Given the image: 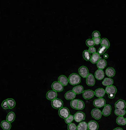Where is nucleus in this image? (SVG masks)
I'll use <instances>...</instances> for the list:
<instances>
[{
    "label": "nucleus",
    "instance_id": "37998d69",
    "mask_svg": "<svg viewBox=\"0 0 126 130\" xmlns=\"http://www.w3.org/2000/svg\"><path fill=\"white\" fill-rule=\"evenodd\" d=\"M113 130H123L122 128H116L115 129H114Z\"/></svg>",
    "mask_w": 126,
    "mask_h": 130
},
{
    "label": "nucleus",
    "instance_id": "2f4dec72",
    "mask_svg": "<svg viewBox=\"0 0 126 130\" xmlns=\"http://www.w3.org/2000/svg\"><path fill=\"white\" fill-rule=\"evenodd\" d=\"M83 56L84 58V60H85L87 61H89L91 60V55L90 53L88 51V50H85L83 52Z\"/></svg>",
    "mask_w": 126,
    "mask_h": 130
},
{
    "label": "nucleus",
    "instance_id": "393cba45",
    "mask_svg": "<svg viewBox=\"0 0 126 130\" xmlns=\"http://www.w3.org/2000/svg\"><path fill=\"white\" fill-rule=\"evenodd\" d=\"M15 119V114L14 113L11 112L8 113L6 117V120L9 123H12Z\"/></svg>",
    "mask_w": 126,
    "mask_h": 130
},
{
    "label": "nucleus",
    "instance_id": "9b49d317",
    "mask_svg": "<svg viewBox=\"0 0 126 130\" xmlns=\"http://www.w3.org/2000/svg\"><path fill=\"white\" fill-rule=\"evenodd\" d=\"M116 109H124L126 107V103L124 100L120 99L115 104Z\"/></svg>",
    "mask_w": 126,
    "mask_h": 130
},
{
    "label": "nucleus",
    "instance_id": "b1692460",
    "mask_svg": "<svg viewBox=\"0 0 126 130\" xmlns=\"http://www.w3.org/2000/svg\"><path fill=\"white\" fill-rule=\"evenodd\" d=\"M84 87L81 85H78L74 87L73 88L72 91L74 92L75 94H80L84 92Z\"/></svg>",
    "mask_w": 126,
    "mask_h": 130
},
{
    "label": "nucleus",
    "instance_id": "473e14b6",
    "mask_svg": "<svg viewBox=\"0 0 126 130\" xmlns=\"http://www.w3.org/2000/svg\"><path fill=\"white\" fill-rule=\"evenodd\" d=\"M78 99H73L70 102V105L73 109H77Z\"/></svg>",
    "mask_w": 126,
    "mask_h": 130
},
{
    "label": "nucleus",
    "instance_id": "a19ab883",
    "mask_svg": "<svg viewBox=\"0 0 126 130\" xmlns=\"http://www.w3.org/2000/svg\"><path fill=\"white\" fill-rule=\"evenodd\" d=\"M93 40H94V41L95 45H99L100 43L101 39L100 38V37L95 38H93Z\"/></svg>",
    "mask_w": 126,
    "mask_h": 130
},
{
    "label": "nucleus",
    "instance_id": "f8f14e48",
    "mask_svg": "<svg viewBox=\"0 0 126 130\" xmlns=\"http://www.w3.org/2000/svg\"><path fill=\"white\" fill-rule=\"evenodd\" d=\"M88 130H98L99 125L95 121H91L87 124Z\"/></svg>",
    "mask_w": 126,
    "mask_h": 130
},
{
    "label": "nucleus",
    "instance_id": "cd10ccee",
    "mask_svg": "<svg viewBox=\"0 0 126 130\" xmlns=\"http://www.w3.org/2000/svg\"><path fill=\"white\" fill-rule=\"evenodd\" d=\"M6 100L8 104L9 109H12L15 106L16 102L13 99H6Z\"/></svg>",
    "mask_w": 126,
    "mask_h": 130
},
{
    "label": "nucleus",
    "instance_id": "79ce46f5",
    "mask_svg": "<svg viewBox=\"0 0 126 130\" xmlns=\"http://www.w3.org/2000/svg\"><path fill=\"white\" fill-rule=\"evenodd\" d=\"M88 51L90 53L94 54L96 52V49L94 47H89Z\"/></svg>",
    "mask_w": 126,
    "mask_h": 130
},
{
    "label": "nucleus",
    "instance_id": "dca6fc26",
    "mask_svg": "<svg viewBox=\"0 0 126 130\" xmlns=\"http://www.w3.org/2000/svg\"><path fill=\"white\" fill-rule=\"evenodd\" d=\"M100 59H101V57L100 56V54L96 52L93 54L91 56L90 61L92 63L95 64L98 62Z\"/></svg>",
    "mask_w": 126,
    "mask_h": 130
},
{
    "label": "nucleus",
    "instance_id": "423d86ee",
    "mask_svg": "<svg viewBox=\"0 0 126 130\" xmlns=\"http://www.w3.org/2000/svg\"><path fill=\"white\" fill-rule=\"evenodd\" d=\"M51 87L53 90L56 92H62L63 89V86L58 81L54 82L51 85Z\"/></svg>",
    "mask_w": 126,
    "mask_h": 130
},
{
    "label": "nucleus",
    "instance_id": "a878e982",
    "mask_svg": "<svg viewBox=\"0 0 126 130\" xmlns=\"http://www.w3.org/2000/svg\"><path fill=\"white\" fill-rule=\"evenodd\" d=\"M77 130H88L87 124L86 122H81L77 126Z\"/></svg>",
    "mask_w": 126,
    "mask_h": 130
},
{
    "label": "nucleus",
    "instance_id": "f704fd0d",
    "mask_svg": "<svg viewBox=\"0 0 126 130\" xmlns=\"http://www.w3.org/2000/svg\"><path fill=\"white\" fill-rule=\"evenodd\" d=\"M74 120V116L73 115H70L67 118L64 119V121L67 124H69L72 123Z\"/></svg>",
    "mask_w": 126,
    "mask_h": 130
},
{
    "label": "nucleus",
    "instance_id": "aec40b11",
    "mask_svg": "<svg viewBox=\"0 0 126 130\" xmlns=\"http://www.w3.org/2000/svg\"><path fill=\"white\" fill-rule=\"evenodd\" d=\"M76 97V94L72 90L67 91L64 95V98L67 100H72Z\"/></svg>",
    "mask_w": 126,
    "mask_h": 130
},
{
    "label": "nucleus",
    "instance_id": "5701e85b",
    "mask_svg": "<svg viewBox=\"0 0 126 130\" xmlns=\"http://www.w3.org/2000/svg\"><path fill=\"white\" fill-rule=\"evenodd\" d=\"M106 75L109 77H113L115 75V71L112 67L108 68L105 71Z\"/></svg>",
    "mask_w": 126,
    "mask_h": 130
},
{
    "label": "nucleus",
    "instance_id": "7ed1b4c3",
    "mask_svg": "<svg viewBox=\"0 0 126 130\" xmlns=\"http://www.w3.org/2000/svg\"><path fill=\"white\" fill-rule=\"evenodd\" d=\"M58 114L61 118L65 119L70 115V113L69 110L67 108L62 107L61 108L59 109Z\"/></svg>",
    "mask_w": 126,
    "mask_h": 130
},
{
    "label": "nucleus",
    "instance_id": "6e6552de",
    "mask_svg": "<svg viewBox=\"0 0 126 130\" xmlns=\"http://www.w3.org/2000/svg\"><path fill=\"white\" fill-rule=\"evenodd\" d=\"M91 114L93 118L96 120H99L101 118L102 113V112L98 108L93 109L91 111Z\"/></svg>",
    "mask_w": 126,
    "mask_h": 130
},
{
    "label": "nucleus",
    "instance_id": "a18cd8bd",
    "mask_svg": "<svg viewBox=\"0 0 126 130\" xmlns=\"http://www.w3.org/2000/svg\"><path fill=\"white\" fill-rule=\"evenodd\" d=\"M125 119H126V118H125Z\"/></svg>",
    "mask_w": 126,
    "mask_h": 130
},
{
    "label": "nucleus",
    "instance_id": "c756f323",
    "mask_svg": "<svg viewBox=\"0 0 126 130\" xmlns=\"http://www.w3.org/2000/svg\"><path fill=\"white\" fill-rule=\"evenodd\" d=\"M100 44L101 46L105 47L107 49L109 48L110 46V42L109 41V40L106 38H103L102 39H101V41H100Z\"/></svg>",
    "mask_w": 126,
    "mask_h": 130
},
{
    "label": "nucleus",
    "instance_id": "4c0bfd02",
    "mask_svg": "<svg viewBox=\"0 0 126 130\" xmlns=\"http://www.w3.org/2000/svg\"><path fill=\"white\" fill-rule=\"evenodd\" d=\"M107 49V48L106 47H104V46H101L100 48L99 49V50H98V53L100 55L102 54H103L105 52Z\"/></svg>",
    "mask_w": 126,
    "mask_h": 130
},
{
    "label": "nucleus",
    "instance_id": "9d476101",
    "mask_svg": "<svg viewBox=\"0 0 126 130\" xmlns=\"http://www.w3.org/2000/svg\"><path fill=\"white\" fill-rule=\"evenodd\" d=\"M78 72L80 76L83 78H86L89 74L88 68L85 66H82L80 68Z\"/></svg>",
    "mask_w": 126,
    "mask_h": 130
},
{
    "label": "nucleus",
    "instance_id": "58836bf2",
    "mask_svg": "<svg viewBox=\"0 0 126 130\" xmlns=\"http://www.w3.org/2000/svg\"><path fill=\"white\" fill-rule=\"evenodd\" d=\"M1 106L4 109H9V106H8V104L7 103V100H5L4 101H3L1 104Z\"/></svg>",
    "mask_w": 126,
    "mask_h": 130
},
{
    "label": "nucleus",
    "instance_id": "4be33fe9",
    "mask_svg": "<svg viewBox=\"0 0 126 130\" xmlns=\"http://www.w3.org/2000/svg\"><path fill=\"white\" fill-rule=\"evenodd\" d=\"M107 65L106 61L104 59H101L99 61V62L97 63V66L99 69L103 70L104 69Z\"/></svg>",
    "mask_w": 126,
    "mask_h": 130
},
{
    "label": "nucleus",
    "instance_id": "72a5a7b5",
    "mask_svg": "<svg viewBox=\"0 0 126 130\" xmlns=\"http://www.w3.org/2000/svg\"><path fill=\"white\" fill-rule=\"evenodd\" d=\"M85 107V104L82 100L78 99V105H77V110H82L84 109Z\"/></svg>",
    "mask_w": 126,
    "mask_h": 130
},
{
    "label": "nucleus",
    "instance_id": "f3484780",
    "mask_svg": "<svg viewBox=\"0 0 126 130\" xmlns=\"http://www.w3.org/2000/svg\"><path fill=\"white\" fill-rule=\"evenodd\" d=\"M95 77L98 80H102L104 77V73L102 70L98 69L95 73Z\"/></svg>",
    "mask_w": 126,
    "mask_h": 130
},
{
    "label": "nucleus",
    "instance_id": "1a4fd4ad",
    "mask_svg": "<svg viewBox=\"0 0 126 130\" xmlns=\"http://www.w3.org/2000/svg\"><path fill=\"white\" fill-rule=\"evenodd\" d=\"M106 101L103 98H99L95 99L94 101V105L96 107L101 108L105 106Z\"/></svg>",
    "mask_w": 126,
    "mask_h": 130
},
{
    "label": "nucleus",
    "instance_id": "4468645a",
    "mask_svg": "<svg viewBox=\"0 0 126 130\" xmlns=\"http://www.w3.org/2000/svg\"><path fill=\"white\" fill-rule=\"evenodd\" d=\"M58 96V93L54 90L48 91L46 95L47 99L49 100H52L56 99Z\"/></svg>",
    "mask_w": 126,
    "mask_h": 130
},
{
    "label": "nucleus",
    "instance_id": "e433bc0d",
    "mask_svg": "<svg viewBox=\"0 0 126 130\" xmlns=\"http://www.w3.org/2000/svg\"><path fill=\"white\" fill-rule=\"evenodd\" d=\"M68 130H77V126L74 123L69 124L67 126Z\"/></svg>",
    "mask_w": 126,
    "mask_h": 130
},
{
    "label": "nucleus",
    "instance_id": "c9c22d12",
    "mask_svg": "<svg viewBox=\"0 0 126 130\" xmlns=\"http://www.w3.org/2000/svg\"><path fill=\"white\" fill-rule=\"evenodd\" d=\"M86 45L90 47H94L95 45L94 43L93 39H87L86 41Z\"/></svg>",
    "mask_w": 126,
    "mask_h": 130
},
{
    "label": "nucleus",
    "instance_id": "ea45409f",
    "mask_svg": "<svg viewBox=\"0 0 126 130\" xmlns=\"http://www.w3.org/2000/svg\"><path fill=\"white\" fill-rule=\"evenodd\" d=\"M100 33L99 31H94L92 34V36H93V38L100 37Z\"/></svg>",
    "mask_w": 126,
    "mask_h": 130
},
{
    "label": "nucleus",
    "instance_id": "ddd939ff",
    "mask_svg": "<svg viewBox=\"0 0 126 130\" xmlns=\"http://www.w3.org/2000/svg\"><path fill=\"white\" fill-rule=\"evenodd\" d=\"M111 105L109 104H105L102 111V114L105 116H108L111 114Z\"/></svg>",
    "mask_w": 126,
    "mask_h": 130
},
{
    "label": "nucleus",
    "instance_id": "7c9ffc66",
    "mask_svg": "<svg viewBox=\"0 0 126 130\" xmlns=\"http://www.w3.org/2000/svg\"><path fill=\"white\" fill-rule=\"evenodd\" d=\"M114 113L117 116H123L126 114V111L124 109H116Z\"/></svg>",
    "mask_w": 126,
    "mask_h": 130
},
{
    "label": "nucleus",
    "instance_id": "c85d7f7f",
    "mask_svg": "<svg viewBox=\"0 0 126 130\" xmlns=\"http://www.w3.org/2000/svg\"><path fill=\"white\" fill-rule=\"evenodd\" d=\"M116 123L120 125H126V119L123 116H119L116 119Z\"/></svg>",
    "mask_w": 126,
    "mask_h": 130
},
{
    "label": "nucleus",
    "instance_id": "412c9836",
    "mask_svg": "<svg viewBox=\"0 0 126 130\" xmlns=\"http://www.w3.org/2000/svg\"><path fill=\"white\" fill-rule=\"evenodd\" d=\"M0 125L3 130H10L11 127V123L8 122L7 120L2 121L1 122Z\"/></svg>",
    "mask_w": 126,
    "mask_h": 130
},
{
    "label": "nucleus",
    "instance_id": "f03ea898",
    "mask_svg": "<svg viewBox=\"0 0 126 130\" xmlns=\"http://www.w3.org/2000/svg\"><path fill=\"white\" fill-rule=\"evenodd\" d=\"M105 92L109 96L110 99H113L115 97V94L117 92V89L113 85H111L110 86H107L105 89Z\"/></svg>",
    "mask_w": 126,
    "mask_h": 130
},
{
    "label": "nucleus",
    "instance_id": "6ab92c4d",
    "mask_svg": "<svg viewBox=\"0 0 126 130\" xmlns=\"http://www.w3.org/2000/svg\"><path fill=\"white\" fill-rule=\"evenodd\" d=\"M105 90L102 88H98L95 90L94 91L95 95L99 98H102L105 95Z\"/></svg>",
    "mask_w": 126,
    "mask_h": 130
},
{
    "label": "nucleus",
    "instance_id": "20e7f679",
    "mask_svg": "<svg viewBox=\"0 0 126 130\" xmlns=\"http://www.w3.org/2000/svg\"><path fill=\"white\" fill-rule=\"evenodd\" d=\"M63 101L60 99H56L53 100L51 102V105L54 108L60 109L63 107Z\"/></svg>",
    "mask_w": 126,
    "mask_h": 130
},
{
    "label": "nucleus",
    "instance_id": "bb28decb",
    "mask_svg": "<svg viewBox=\"0 0 126 130\" xmlns=\"http://www.w3.org/2000/svg\"><path fill=\"white\" fill-rule=\"evenodd\" d=\"M102 84L105 86H110L113 84V80L110 78H105Z\"/></svg>",
    "mask_w": 126,
    "mask_h": 130
},
{
    "label": "nucleus",
    "instance_id": "f257e3e1",
    "mask_svg": "<svg viewBox=\"0 0 126 130\" xmlns=\"http://www.w3.org/2000/svg\"><path fill=\"white\" fill-rule=\"evenodd\" d=\"M81 81V78L78 74L76 73L71 74L68 78V82L72 85H76Z\"/></svg>",
    "mask_w": 126,
    "mask_h": 130
},
{
    "label": "nucleus",
    "instance_id": "0eeeda50",
    "mask_svg": "<svg viewBox=\"0 0 126 130\" xmlns=\"http://www.w3.org/2000/svg\"><path fill=\"white\" fill-rule=\"evenodd\" d=\"M94 92L91 89L84 90L83 92V97L86 100L92 99L94 96Z\"/></svg>",
    "mask_w": 126,
    "mask_h": 130
},
{
    "label": "nucleus",
    "instance_id": "c03bdc74",
    "mask_svg": "<svg viewBox=\"0 0 126 130\" xmlns=\"http://www.w3.org/2000/svg\"><path fill=\"white\" fill-rule=\"evenodd\" d=\"M104 57H105H105H106V58H107L108 57V55H107V54H105V55H104Z\"/></svg>",
    "mask_w": 126,
    "mask_h": 130
},
{
    "label": "nucleus",
    "instance_id": "39448f33",
    "mask_svg": "<svg viewBox=\"0 0 126 130\" xmlns=\"http://www.w3.org/2000/svg\"><path fill=\"white\" fill-rule=\"evenodd\" d=\"M74 120L77 123H80L85 119V114L84 113L79 111L76 113L74 116Z\"/></svg>",
    "mask_w": 126,
    "mask_h": 130
},
{
    "label": "nucleus",
    "instance_id": "a211bd4d",
    "mask_svg": "<svg viewBox=\"0 0 126 130\" xmlns=\"http://www.w3.org/2000/svg\"><path fill=\"white\" fill-rule=\"evenodd\" d=\"M58 81L61 83L63 86H66L68 85V79L67 77L64 75L60 76L58 78Z\"/></svg>",
    "mask_w": 126,
    "mask_h": 130
},
{
    "label": "nucleus",
    "instance_id": "2eb2a0df",
    "mask_svg": "<svg viewBox=\"0 0 126 130\" xmlns=\"http://www.w3.org/2000/svg\"><path fill=\"white\" fill-rule=\"evenodd\" d=\"M86 83L89 86H93L94 85L95 79L93 74H89L86 77Z\"/></svg>",
    "mask_w": 126,
    "mask_h": 130
}]
</instances>
